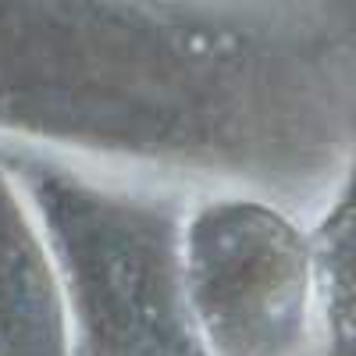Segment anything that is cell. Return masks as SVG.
<instances>
[{"mask_svg":"<svg viewBox=\"0 0 356 356\" xmlns=\"http://www.w3.org/2000/svg\"><path fill=\"white\" fill-rule=\"evenodd\" d=\"M353 139V40L321 0H0V143L317 214Z\"/></svg>","mask_w":356,"mask_h":356,"instance_id":"obj_1","label":"cell"},{"mask_svg":"<svg viewBox=\"0 0 356 356\" xmlns=\"http://www.w3.org/2000/svg\"><path fill=\"white\" fill-rule=\"evenodd\" d=\"M0 161L50 246L72 356H207L182 282L193 196L33 146L0 143Z\"/></svg>","mask_w":356,"mask_h":356,"instance_id":"obj_2","label":"cell"},{"mask_svg":"<svg viewBox=\"0 0 356 356\" xmlns=\"http://www.w3.org/2000/svg\"><path fill=\"white\" fill-rule=\"evenodd\" d=\"M182 282L207 356H310L321 346L310 232L275 200L243 189L189 200Z\"/></svg>","mask_w":356,"mask_h":356,"instance_id":"obj_3","label":"cell"},{"mask_svg":"<svg viewBox=\"0 0 356 356\" xmlns=\"http://www.w3.org/2000/svg\"><path fill=\"white\" fill-rule=\"evenodd\" d=\"M0 356H72L50 246L0 161Z\"/></svg>","mask_w":356,"mask_h":356,"instance_id":"obj_4","label":"cell"},{"mask_svg":"<svg viewBox=\"0 0 356 356\" xmlns=\"http://www.w3.org/2000/svg\"><path fill=\"white\" fill-rule=\"evenodd\" d=\"M317 342L332 356L353 349V178L307 221Z\"/></svg>","mask_w":356,"mask_h":356,"instance_id":"obj_5","label":"cell"},{"mask_svg":"<svg viewBox=\"0 0 356 356\" xmlns=\"http://www.w3.org/2000/svg\"><path fill=\"white\" fill-rule=\"evenodd\" d=\"M321 4H328V8H335V11H349V0H321Z\"/></svg>","mask_w":356,"mask_h":356,"instance_id":"obj_6","label":"cell"}]
</instances>
